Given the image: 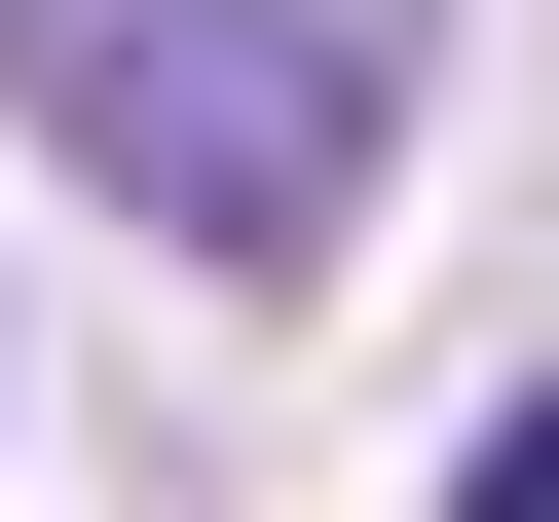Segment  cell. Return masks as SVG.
<instances>
[{
  "label": "cell",
  "mask_w": 559,
  "mask_h": 522,
  "mask_svg": "<svg viewBox=\"0 0 559 522\" xmlns=\"http://www.w3.org/2000/svg\"><path fill=\"white\" fill-rule=\"evenodd\" d=\"M0 38H38L75 187H150L187 261H336V187H373V38L336 0H0Z\"/></svg>",
  "instance_id": "1"
},
{
  "label": "cell",
  "mask_w": 559,
  "mask_h": 522,
  "mask_svg": "<svg viewBox=\"0 0 559 522\" xmlns=\"http://www.w3.org/2000/svg\"><path fill=\"white\" fill-rule=\"evenodd\" d=\"M411 522H559V373H522V411H485V448H448Z\"/></svg>",
  "instance_id": "2"
}]
</instances>
